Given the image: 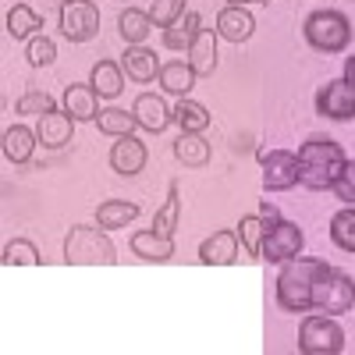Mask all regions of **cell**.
Instances as JSON below:
<instances>
[{
	"label": "cell",
	"instance_id": "obj_24",
	"mask_svg": "<svg viewBox=\"0 0 355 355\" xmlns=\"http://www.w3.org/2000/svg\"><path fill=\"white\" fill-rule=\"evenodd\" d=\"M43 21H46V18H43L40 11H33L28 4H21V0H18V4L8 11V36H11V40H21V43H28L33 36H40Z\"/></svg>",
	"mask_w": 355,
	"mask_h": 355
},
{
	"label": "cell",
	"instance_id": "obj_10",
	"mask_svg": "<svg viewBox=\"0 0 355 355\" xmlns=\"http://www.w3.org/2000/svg\"><path fill=\"white\" fill-rule=\"evenodd\" d=\"M259 164H263V189L266 192H288L299 185V153L270 150V153H259Z\"/></svg>",
	"mask_w": 355,
	"mask_h": 355
},
{
	"label": "cell",
	"instance_id": "obj_42",
	"mask_svg": "<svg viewBox=\"0 0 355 355\" xmlns=\"http://www.w3.org/2000/svg\"><path fill=\"white\" fill-rule=\"evenodd\" d=\"M210 4H231V0H210Z\"/></svg>",
	"mask_w": 355,
	"mask_h": 355
},
{
	"label": "cell",
	"instance_id": "obj_35",
	"mask_svg": "<svg viewBox=\"0 0 355 355\" xmlns=\"http://www.w3.org/2000/svg\"><path fill=\"white\" fill-rule=\"evenodd\" d=\"M36 266L40 263V249L28 242V239H15L4 245V266Z\"/></svg>",
	"mask_w": 355,
	"mask_h": 355
},
{
	"label": "cell",
	"instance_id": "obj_17",
	"mask_svg": "<svg viewBox=\"0 0 355 355\" xmlns=\"http://www.w3.org/2000/svg\"><path fill=\"white\" fill-rule=\"evenodd\" d=\"M64 110L75 117V121H96V114H100V93L89 82H71L64 89Z\"/></svg>",
	"mask_w": 355,
	"mask_h": 355
},
{
	"label": "cell",
	"instance_id": "obj_40",
	"mask_svg": "<svg viewBox=\"0 0 355 355\" xmlns=\"http://www.w3.org/2000/svg\"><path fill=\"white\" fill-rule=\"evenodd\" d=\"M295 8H313V11H320V8H334V0H291Z\"/></svg>",
	"mask_w": 355,
	"mask_h": 355
},
{
	"label": "cell",
	"instance_id": "obj_4",
	"mask_svg": "<svg viewBox=\"0 0 355 355\" xmlns=\"http://www.w3.org/2000/svg\"><path fill=\"white\" fill-rule=\"evenodd\" d=\"M64 263H71V266H114L117 249L107 239L103 227L75 224L64 239Z\"/></svg>",
	"mask_w": 355,
	"mask_h": 355
},
{
	"label": "cell",
	"instance_id": "obj_33",
	"mask_svg": "<svg viewBox=\"0 0 355 355\" xmlns=\"http://www.w3.org/2000/svg\"><path fill=\"white\" fill-rule=\"evenodd\" d=\"M15 110H18V114H25V117H43V114L57 110V103H53V96L46 93V89H28V93H21V96H18Z\"/></svg>",
	"mask_w": 355,
	"mask_h": 355
},
{
	"label": "cell",
	"instance_id": "obj_5",
	"mask_svg": "<svg viewBox=\"0 0 355 355\" xmlns=\"http://www.w3.org/2000/svg\"><path fill=\"white\" fill-rule=\"evenodd\" d=\"M352 306H355V281L338 266H323V274L313 284V309L327 316H341Z\"/></svg>",
	"mask_w": 355,
	"mask_h": 355
},
{
	"label": "cell",
	"instance_id": "obj_38",
	"mask_svg": "<svg viewBox=\"0 0 355 355\" xmlns=\"http://www.w3.org/2000/svg\"><path fill=\"white\" fill-rule=\"evenodd\" d=\"M21 4H28V8H33V11H40V15L46 18V15H53V11L61 15V8H64V0H21Z\"/></svg>",
	"mask_w": 355,
	"mask_h": 355
},
{
	"label": "cell",
	"instance_id": "obj_3",
	"mask_svg": "<svg viewBox=\"0 0 355 355\" xmlns=\"http://www.w3.org/2000/svg\"><path fill=\"white\" fill-rule=\"evenodd\" d=\"M302 36L320 53H345L352 43V21L338 8H320L309 11V18L302 21Z\"/></svg>",
	"mask_w": 355,
	"mask_h": 355
},
{
	"label": "cell",
	"instance_id": "obj_32",
	"mask_svg": "<svg viewBox=\"0 0 355 355\" xmlns=\"http://www.w3.org/2000/svg\"><path fill=\"white\" fill-rule=\"evenodd\" d=\"M239 242H242V249L249 252V256H256L259 259V249H263V234H266V220L259 217V214H245L242 220H239Z\"/></svg>",
	"mask_w": 355,
	"mask_h": 355
},
{
	"label": "cell",
	"instance_id": "obj_2",
	"mask_svg": "<svg viewBox=\"0 0 355 355\" xmlns=\"http://www.w3.org/2000/svg\"><path fill=\"white\" fill-rule=\"evenodd\" d=\"M323 259L313 256H295L288 263H281L277 274V306L284 313H309L313 309V284L323 274Z\"/></svg>",
	"mask_w": 355,
	"mask_h": 355
},
{
	"label": "cell",
	"instance_id": "obj_31",
	"mask_svg": "<svg viewBox=\"0 0 355 355\" xmlns=\"http://www.w3.org/2000/svg\"><path fill=\"white\" fill-rule=\"evenodd\" d=\"M178 220H182V199H178V182H171L167 199H164V206H160L157 217H153V231H160V234H167V239H174Z\"/></svg>",
	"mask_w": 355,
	"mask_h": 355
},
{
	"label": "cell",
	"instance_id": "obj_43",
	"mask_svg": "<svg viewBox=\"0 0 355 355\" xmlns=\"http://www.w3.org/2000/svg\"><path fill=\"white\" fill-rule=\"evenodd\" d=\"M150 4H157V0H150Z\"/></svg>",
	"mask_w": 355,
	"mask_h": 355
},
{
	"label": "cell",
	"instance_id": "obj_36",
	"mask_svg": "<svg viewBox=\"0 0 355 355\" xmlns=\"http://www.w3.org/2000/svg\"><path fill=\"white\" fill-rule=\"evenodd\" d=\"M146 11H150V18H153L157 28H171L189 8H185V0H157V4H150Z\"/></svg>",
	"mask_w": 355,
	"mask_h": 355
},
{
	"label": "cell",
	"instance_id": "obj_6",
	"mask_svg": "<svg viewBox=\"0 0 355 355\" xmlns=\"http://www.w3.org/2000/svg\"><path fill=\"white\" fill-rule=\"evenodd\" d=\"M299 348L306 355H338V352H345L341 323L334 316H327V313L306 316L302 327H299Z\"/></svg>",
	"mask_w": 355,
	"mask_h": 355
},
{
	"label": "cell",
	"instance_id": "obj_23",
	"mask_svg": "<svg viewBox=\"0 0 355 355\" xmlns=\"http://www.w3.org/2000/svg\"><path fill=\"white\" fill-rule=\"evenodd\" d=\"M153 18H150V11H139V8H128V11H121L117 15V33H121V40L128 43V46H142L146 40H150V33H153Z\"/></svg>",
	"mask_w": 355,
	"mask_h": 355
},
{
	"label": "cell",
	"instance_id": "obj_30",
	"mask_svg": "<svg viewBox=\"0 0 355 355\" xmlns=\"http://www.w3.org/2000/svg\"><path fill=\"white\" fill-rule=\"evenodd\" d=\"M331 242L341 252L355 256V206H345V210H338L331 217Z\"/></svg>",
	"mask_w": 355,
	"mask_h": 355
},
{
	"label": "cell",
	"instance_id": "obj_9",
	"mask_svg": "<svg viewBox=\"0 0 355 355\" xmlns=\"http://www.w3.org/2000/svg\"><path fill=\"white\" fill-rule=\"evenodd\" d=\"M316 114L327 121H355V85L348 78H331L316 93Z\"/></svg>",
	"mask_w": 355,
	"mask_h": 355
},
{
	"label": "cell",
	"instance_id": "obj_20",
	"mask_svg": "<svg viewBox=\"0 0 355 355\" xmlns=\"http://www.w3.org/2000/svg\"><path fill=\"white\" fill-rule=\"evenodd\" d=\"M36 146H40L36 128H28V125L4 128V157H8V164H28L33 153H36Z\"/></svg>",
	"mask_w": 355,
	"mask_h": 355
},
{
	"label": "cell",
	"instance_id": "obj_13",
	"mask_svg": "<svg viewBox=\"0 0 355 355\" xmlns=\"http://www.w3.org/2000/svg\"><path fill=\"white\" fill-rule=\"evenodd\" d=\"M146 160H150V153H146V142H139L135 135H121L114 146H110V167L121 174V178H135Z\"/></svg>",
	"mask_w": 355,
	"mask_h": 355
},
{
	"label": "cell",
	"instance_id": "obj_22",
	"mask_svg": "<svg viewBox=\"0 0 355 355\" xmlns=\"http://www.w3.org/2000/svg\"><path fill=\"white\" fill-rule=\"evenodd\" d=\"M121 68H125V75L132 78V82H153L157 75H160V61H157V53L150 50V46H128L125 53H121Z\"/></svg>",
	"mask_w": 355,
	"mask_h": 355
},
{
	"label": "cell",
	"instance_id": "obj_19",
	"mask_svg": "<svg viewBox=\"0 0 355 355\" xmlns=\"http://www.w3.org/2000/svg\"><path fill=\"white\" fill-rule=\"evenodd\" d=\"M132 252L146 263H167L174 256V239H167V234L160 231H135L132 234Z\"/></svg>",
	"mask_w": 355,
	"mask_h": 355
},
{
	"label": "cell",
	"instance_id": "obj_26",
	"mask_svg": "<svg viewBox=\"0 0 355 355\" xmlns=\"http://www.w3.org/2000/svg\"><path fill=\"white\" fill-rule=\"evenodd\" d=\"M174 157L182 160L185 167H206L210 164V142L196 132H182L174 142Z\"/></svg>",
	"mask_w": 355,
	"mask_h": 355
},
{
	"label": "cell",
	"instance_id": "obj_39",
	"mask_svg": "<svg viewBox=\"0 0 355 355\" xmlns=\"http://www.w3.org/2000/svg\"><path fill=\"white\" fill-rule=\"evenodd\" d=\"M259 217H263L266 224H270V220H277V217H281V210H277V206H274L270 199H263V202H259Z\"/></svg>",
	"mask_w": 355,
	"mask_h": 355
},
{
	"label": "cell",
	"instance_id": "obj_1",
	"mask_svg": "<svg viewBox=\"0 0 355 355\" xmlns=\"http://www.w3.org/2000/svg\"><path fill=\"white\" fill-rule=\"evenodd\" d=\"M345 150L341 142L334 139H323V135H313L299 146V185L313 189V192H323L334 185V178L341 174L345 167Z\"/></svg>",
	"mask_w": 355,
	"mask_h": 355
},
{
	"label": "cell",
	"instance_id": "obj_21",
	"mask_svg": "<svg viewBox=\"0 0 355 355\" xmlns=\"http://www.w3.org/2000/svg\"><path fill=\"white\" fill-rule=\"evenodd\" d=\"M89 85L100 93V100H117L125 89V68L121 61H96L89 71Z\"/></svg>",
	"mask_w": 355,
	"mask_h": 355
},
{
	"label": "cell",
	"instance_id": "obj_41",
	"mask_svg": "<svg viewBox=\"0 0 355 355\" xmlns=\"http://www.w3.org/2000/svg\"><path fill=\"white\" fill-rule=\"evenodd\" d=\"M341 78H348L352 85H355V57H348V61H345V75Z\"/></svg>",
	"mask_w": 355,
	"mask_h": 355
},
{
	"label": "cell",
	"instance_id": "obj_16",
	"mask_svg": "<svg viewBox=\"0 0 355 355\" xmlns=\"http://www.w3.org/2000/svg\"><path fill=\"white\" fill-rule=\"evenodd\" d=\"M36 135H40V142L46 146V150H64V146L71 142V135H75V117L68 110H50V114L40 117Z\"/></svg>",
	"mask_w": 355,
	"mask_h": 355
},
{
	"label": "cell",
	"instance_id": "obj_37",
	"mask_svg": "<svg viewBox=\"0 0 355 355\" xmlns=\"http://www.w3.org/2000/svg\"><path fill=\"white\" fill-rule=\"evenodd\" d=\"M331 192H334L345 206H355V160H345V167H341V174L334 178Z\"/></svg>",
	"mask_w": 355,
	"mask_h": 355
},
{
	"label": "cell",
	"instance_id": "obj_18",
	"mask_svg": "<svg viewBox=\"0 0 355 355\" xmlns=\"http://www.w3.org/2000/svg\"><path fill=\"white\" fill-rule=\"evenodd\" d=\"M196 71H192V64L189 61H167V64H160V75H157V82H160V89L164 93H171V96H178V100H185L192 89H196Z\"/></svg>",
	"mask_w": 355,
	"mask_h": 355
},
{
	"label": "cell",
	"instance_id": "obj_34",
	"mask_svg": "<svg viewBox=\"0 0 355 355\" xmlns=\"http://www.w3.org/2000/svg\"><path fill=\"white\" fill-rule=\"evenodd\" d=\"M25 61L33 64V68H50L53 61H57V43L50 40V36H33L25 43Z\"/></svg>",
	"mask_w": 355,
	"mask_h": 355
},
{
	"label": "cell",
	"instance_id": "obj_11",
	"mask_svg": "<svg viewBox=\"0 0 355 355\" xmlns=\"http://www.w3.org/2000/svg\"><path fill=\"white\" fill-rule=\"evenodd\" d=\"M252 33H256V18H252L249 8H242V4H224L220 8V15H217V36L220 40L245 43V40H252Z\"/></svg>",
	"mask_w": 355,
	"mask_h": 355
},
{
	"label": "cell",
	"instance_id": "obj_25",
	"mask_svg": "<svg viewBox=\"0 0 355 355\" xmlns=\"http://www.w3.org/2000/svg\"><path fill=\"white\" fill-rule=\"evenodd\" d=\"M135 217H139V202H128V199H107V202L96 206V224L103 231L128 227Z\"/></svg>",
	"mask_w": 355,
	"mask_h": 355
},
{
	"label": "cell",
	"instance_id": "obj_14",
	"mask_svg": "<svg viewBox=\"0 0 355 355\" xmlns=\"http://www.w3.org/2000/svg\"><path fill=\"white\" fill-rule=\"evenodd\" d=\"M239 259V231H214L210 239L199 245V263L202 266H231Z\"/></svg>",
	"mask_w": 355,
	"mask_h": 355
},
{
	"label": "cell",
	"instance_id": "obj_29",
	"mask_svg": "<svg viewBox=\"0 0 355 355\" xmlns=\"http://www.w3.org/2000/svg\"><path fill=\"white\" fill-rule=\"evenodd\" d=\"M96 128L103 135H114V139H121V135H135L139 121H135V114L121 110V107H103L96 114Z\"/></svg>",
	"mask_w": 355,
	"mask_h": 355
},
{
	"label": "cell",
	"instance_id": "obj_28",
	"mask_svg": "<svg viewBox=\"0 0 355 355\" xmlns=\"http://www.w3.org/2000/svg\"><path fill=\"white\" fill-rule=\"evenodd\" d=\"M174 121H178V128H182V132L202 135L206 128H210V110H206L199 100L185 96V100H178V107H174Z\"/></svg>",
	"mask_w": 355,
	"mask_h": 355
},
{
	"label": "cell",
	"instance_id": "obj_8",
	"mask_svg": "<svg viewBox=\"0 0 355 355\" xmlns=\"http://www.w3.org/2000/svg\"><path fill=\"white\" fill-rule=\"evenodd\" d=\"M57 18H61V33L68 43H89L100 36V8L93 0H64Z\"/></svg>",
	"mask_w": 355,
	"mask_h": 355
},
{
	"label": "cell",
	"instance_id": "obj_12",
	"mask_svg": "<svg viewBox=\"0 0 355 355\" xmlns=\"http://www.w3.org/2000/svg\"><path fill=\"white\" fill-rule=\"evenodd\" d=\"M132 114H135V121H139V128L142 132H164L171 121H174V110L167 107V100L164 96H157V93H142L135 103H132Z\"/></svg>",
	"mask_w": 355,
	"mask_h": 355
},
{
	"label": "cell",
	"instance_id": "obj_27",
	"mask_svg": "<svg viewBox=\"0 0 355 355\" xmlns=\"http://www.w3.org/2000/svg\"><path fill=\"white\" fill-rule=\"evenodd\" d=\"M202 28V21H199V11H185L182 18H178L171 28H164V46L167 50H189V43L196 40V33Z\"/></svg>",
	"mask_w": 355,
	"mask_h": 355
},
{
	"label": "cell",
	"instance_id": "obj_7",
	"mask_svg": "<svg viewBox=\"0 0 355 355\" xmlns=\"http://www.w3.org/2000/svg\"><path fill=\"white\" fill-rule=\"evenodd\" d=\"M302 245H306L302 227L277 217V220L266 224L259 259H266V263H288V259H295V256H302Z\"/></svg>",
	"mask_w": 355,
	"mask_h": 355
},
{
	"label": "cell",
	"instance_id": "obj_15",
	"mask_svg": "<svg viewBox=\"0 0 355 355\" xmlns=\"http://www.w3.org/2000/svg\"><path fill=\"white\" fill-rule=\"evenodd\" d=\"M217 28H199L196 33V40L189 43V57L185 61L192 64V71L199 75V78H206V75H214L217 71Z\"/></svg>",
	"mask_w": 355,
	"mask_h": 355
}]
</instances>
